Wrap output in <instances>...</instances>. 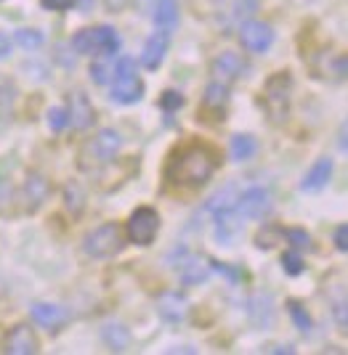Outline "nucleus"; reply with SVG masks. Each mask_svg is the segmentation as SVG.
Wrapping results in <instances>:
<instances>
[{"label": "nucleus", "mask_w": 348, "mask_h": 355, "mask_svg": "<svg viewBox=\"0 0 348 355\" xmlns=\"http://www.w3.org/2000/svg\"><path fill=\"white\" fill-rule=\"evenodd\" d=\"M215 154L208 146H186L181 154H176L167 164V180L181 189H199L205 186L215 173Z\"/></svg>", "instance_id": "1"}, {"label": "nucleus", "mask_w": 348, "mask_h": 355, "mask_svg": "<svg viewBox=\"0 0 348 355\" xmlns=\"http://www.w3.org/2000/svg\"><path fill=\"white\" fill-rule=\"evenodd\" d=\"M120 146H122V138L117 130H112V128L99 130V133L91 135L83 144V148H80V167L83 170H99V167H104V164H109L120 154Z\"/></svg>", "instance_id": "2"}, {"label": "nucleus", "mask_w": 348, "mask_h": 355, "mask_svg": "<svg viewBox=\"0 0 348 355\" xmlns=\"http://www.w3.org/2000/svg\"><path fill=\"white\" fill-rule=\"evenodd\" d=\"M72 51L83 56H112L120 51V35L112 27H85L69 40Z\"/></svg>", "instance_id": "3"}, {"label": "nucleus", "mask_w": 348, "mask_h": 355, "mask_svg": "<svg viewBox=\"0 0 348 355\" xmlns=\"http://www.w3.org/2000/svg\"><path fill=\"white\" fill-rule=\"evenodd\" d=\"M144 80L138 77L136 59L122 56L115 67V83H112V101L115 104H136L144 98Z\"/></svg>", "instance_id": "4"}, {"label": "nucleus", "mask_w": 348, "mask_h": 355, "mask_svg": "<svg viewBox=\"0 0 348 355\" xmlns=\"http://www.w3.org/2000/svg\"><path fill=\"white\" fill-rule=\"evenodd\" d=\"M122 241L125 239H122V228L117 223H101L83 236V250L93 260H106L122 250Z\"/></svg>", "instance_id": "5"}, {"label": "nucleus", "mask_w": 348, "mask_h": 355, "mask_svg": "<svg viewBox=\"0 0 348 355\" xmlns=\"http://www.w3.org/2000/svg\"><path fill=\"white\" fill-rule=\"evenodd\" d=\"M290 90H292V77L290 72H276L266 80L263 85V106L272 122H285L290 112Z\"/></svg>", "instance_id": "6"}, {"label": "nucleus", "mask_w": 348, "mask_h": 355, "mask_svg": "<svg viewBox=\"0 0 348 355\" xmlns=\"http://www.w3.org/2000/svg\"><path fill=\"white\" fill-rule=\"evenodd\" d=\"M157 231H160V215H157V209L151 207L133 209V215L128 218V225H125L128 241L138 244V247H149L151 241L157 239Z\"/></svg>", "instance_id": "7"}, {"label": "nucleus", "mask_w": 348, "mask_h": 355, "mask_svg": "<svg viewBox=\"0 0 348 355\" xmlns=\"http://www.w3.org/2000/svg\"><path fill=\"white\" fill-rule=\"evenodd\" d=\"M234 209L242 220H263L272 209V193L263 186H250L245 193H237Z\"/></svg>", "instance_id": "8"}, {"label": "nucleus", "mask_w": 348, "mask_h": 355, "mask_svg": "<svg viewBox=\"0 0 348 355\" xmlns=\"http://www.w3.org/2000/svg\"><path fill=\"white\" fill-rule=\"evenodd\" d=\"M240 43L245 45V51L253 53H266L274 43V30L266 21H256V19H245L240 24Z\"/></svg>", "instance_id": "9"}, {"label": "nucleus", "mask_w": 348, "mask_h": 355, "mask_svg": "<svg viewBox=\"0 0 348 355\" xmlns=\"http://www.w3.org/2000/svg\"><path fill=\"white\" fill-rule=\"evenodd\" d=\"M181 252V260L179 263H170V266L179 270V279L186 286H197V284H205L210 279V263H205L202 257L192 254L186 247H179Z\"/></svg>", "instance_id": "10"}, {"label": "nucleus", "mask_w": 348, "mask_h": 355, "mask_svg": "<svg viewBox=\"0 0 348 355\" xmlns=\"http://www.w3.org/2000/svg\"><path fill=\"white\" fill-rule=\"evenodd\" d=\"M189 297L181 292H163L157 297V315L167 324H183L189 318Z\"/></svg>", "instance_id": "11"}, {"label": "nucleus", "mask_w": 348, "mask_h": 355, "mask_svg": "<svg viewBox=\"0 0 348 355\" xmlns=\"http://www.w3.org/2000/svg\"><path fill=\"white\" fill-rule=\"evenodd\" d=\"M240 228H242V218L237 215L234 207L213 212V234H215V241H218V244H234Z\"/></svg>", "instance_id": "12"}, {"label": "nucleus", "mask_w": 348, "mask_h": 355, "mask_svg": "<svg viewBox=\"0 0 348 355\" xmlns=\"http://www.w3.org/2000/svg\"><path fill=\"white\" fill-rule=\"evenodd\" d=\"M40 350V342L35 337V331H32L30 326L19 324L16 329L8 331V337H6V353L11 355H35Z\"/></svg>", "instance_id": "13"}, {"label": "nucleus", "mask_w": 348, "mask_h": 355, "mask_svg": "<svg viewBox=\"0 0 348 355\" xmlns=\"http://www.w3.org/2000/svg\"><path fill=\"white\" fill-rule=\"evenodd\" d=\"M167 32L163 30H154L147 37V43H144V51H141V67L144 69H160V64L165 61V53H167Z\"/></svg>", "instance_id": "14"}, {"label": "nucleus", "mask_w": 348, "mask_h": 355, "mask_svg": "<svg viewBox=\"0 0 348 355\" xmlns=\"http://www.w3.org/2000/svg\"><path fill=\"white\" fill-rule=\"evenodd\" d=\"M67 114H69V125H72L75 130L91 128L93 119H96V112H93L91 101H88V96H85L83 90H75V93L69 96V109H67Z\"/></svg>", "instance_id": "15"}, {"label": "nucleus", "mask_w": 348, "mask_h": 355, "mask_svg": "<svg viewBox=\"0 0 348 355\" xmlns=\"http://www.w3.org/2000/svg\"><path fill=\"white\" fill-rule=\"evenodd\" d=\"M245 69H247V67H245L242 56L234 53V51H224L221 56L213 59V74H215V80H221V83H231V80L242 77Z\"/></svg>", "instance_id": "16"}, {"label": "nucleus", "mask_w": 348, "mask_h": 355, "mask_svg": "<svg viewBox=\"0 0 348 355\" xmlns=\"http://www.w3.org/2000/svg\"><path fill=\"white\" fill-rule=\"evenodd\" d=\"M247 318L258 329H269L274 324V300L272 295H253L247 300Z\"/></svg>", "instance_id": "17"}, {"label": "nucleus", "mask_w": 348, "mask_h": 355, "mask_svg": "<svg viewBox=\"0 0 348 355\" xmlns=\"http://www.w3.org/2000/svg\"><path fill=\"white\" fill-rule=\"evenodd\" d=\"M333 159L330 157H319L317 162L311 164V170L306 173V178L301 180V189L303 191H322L327 183H330V178H333Z\"/></svg>", "instance_id": "18"}, {"label": "nucleus", "mask_w": 348, "mask_h": 355, "mask_svg": "<svg viewBox=\"0 0 348 355\" xmlns=\"http://www.w3.org/2000/svg\"><path fill=\"white\" fill-rule=\"evenodd\" d=\"M48 193H51V186H48L46 178L40 175V173H30L27 180H24V189H22V199H24L27 209L35 212L48 199Z\"/></svg>", "instance_id": "19"}, {"label": "nucleus", "mask_w": 348, "mask_h": 355, "mask_svg": "<svg viewBox=\"0 0 348 355\" xmlns=\"http://www.w3.org/2000/svg\"><path fill=\"white\" fill-rule=\"evenodd\" d=\"M149 16L157 30L170 35V32L176 30V24H179V0H160L157 6L149 8Z\"/></svg>", "instance_id": "20"}, {"label": "nucleus", "mask_w": 348, "mask_h": 355, "mask_svg": "<svg viewBox=\"0 0 348 355\" xmlns=\"http://www.w3.org/2000/svg\"><path fill=\"white\" fill-rule=\"evenodd\" d=\"M32 321L43 329H59L64 321H67V311L61 305H53V302H35L30 308Z\"/></svg>", "instance_id": "21"}, {"label": "nucleus", "mask_w": 348, "mask_h": 355, "mask_svg": "<svg viewBox=\"0 0 348 355\" xmlns=\"http://www.w3.org/2000/svg\"><path fill=\"white\" fill-rule=\"evenodd\" d=\"M229 151H231V159H234V162H247V159L256 157L258 141L250 133H237V135H231Z\"/></svg>", "instance_id": "22"}, {"label": "nucleus", "mask_w": 348, "mask_h": 355, "mask_svg": "<svg viewBox=\"0 0 348 355\" xmlns=\"http://www.w3.org/2000/svg\"><path fill=\"white\" fill-rule=\"evenodd\" d=\"M101 340H104V345L112 353H122V350H128V345H131V331L122 324H106L104 329H101Z\"/></svg>", "instance_id": "23"}, {"label": "nucleus", "mask_w": 348, "mask_h": 355, "mask_svg": "<svg viewBox=\"0 0 348 355\" xmlns=\"http://www.w3.org/2000/svg\"><path fill=\"white\" fill-rule=\"evenodd\" d=\"M229 101V85L221 83V80H213L210 85L202 93V106L205 109H213V112H224Z\"/></svg>", "instance_id": "24"}, {"label": "nucleus", "mask_w": 348, "mask_h": 355, "mask_svg": "<svg viewBox=\"0 0 348 355\" xmlns=\"http://www.w3.org/2000/svg\"><path fill=\"white\" fill-rule=\"evenodd\" d=\"M234 202H237V183H226L224 189H218V191H215L210 199H208L205 209H208V212L213 215V212H218V209L234 207Z\"/></svg>", "instance_id": "25"}, {"label": "nucleus", "mask_w": 348, "mask_h": 355, "mask_svg": "<svg viewBox=\"0 0 348 355\" xmlns=\"http://www.w3.org/2000/svg\"><path fill=\"white\" fill-rule=\"evenodd\" d=\"M14 43L19 48H24V51H38L40 45L46 43V35L40 30H30V27H24V30H16L14 32Z\"/></svg>", "instance_id": "26"}, {"label": "nucleus", "mask_w": 348, "mask_h": 355, "mask_svg": "<svg viewBox=\"0 0 348 355\" xmlns=\"http://www.w3.org/2000/svg\"><path fill=\"white\" fill-rule=\"evenodd\" d=\"M64 205H67L69 212H75V215L83 212V207H85V193H83V189L77 183H67L64 186Z\"/></svg>", "instance_id": "27"}, {"label": "nucleus", "mask_w": 348, "mask_h": 355, "mask_svg": "<svg viewBox=\"0 0 348 355\" xmlns=\"http://www.w3.org/2000/svg\"><path fill=\"white\" fill-rule=\"evenodd\" d=\"M288 313H290V318H292V324H295L298 331H311V315H308V311L303 308L298 300H290Z\"/></svg>", "instance_id": "28"}, {"label": "nucleus", "mask_w": 348, "mask_h": 355, "mask_svg": "<svg viewBox=\"0 0 348 355\" xmlns=\"http://www.w3.org/2000/svg\"><path fill=\"white\" fill-rule=\"evenodd\" d=\"M48 128H51L53 133H61L64 128H69V114H67V109H64V106H53V109H48Z\"/></svg>", "instance_id": "29"}, {"label": "nucleus", "mask_w": 348, "mask_h": 355, "mask_svg": "<svg viewBox=\"0 0 348 355\" xmlns=\"http://www.w3.org/2000/svg\"><path fill=\"white\" fill-rule=\"evenodd\" d=\"M282 236L288 239L295 250H308L311 247V236L303 228H282Z\"/></svg>", "instance_id": "30"}, {"label": "nucleus", "mask_w": 348, "mask_h": 355, "mask_svg": "<svg viewBox=\"0 0 348 355\" xmlns=\"http://www.w3.org/2000/svg\"><path fill=\"white\" fill-rule=\"evenodd\" d=\"M303 257L298 252H285L282 254V270L288 273V276H301L303 273Z\"/></svg>", "instance_id": "31"}, {"label": "nucleus", "mask_w": 348, "mask_h": 355, "mask_svg": "<svg viewBox=\"0 0 348 355\" xmlns=\"http://www.w3.org/2000/svg\"><path fill=\"white\" fill-rule=\"evenodd\" d=\"M160 106H163L165 112H176V109H181L183 106V96L179 93V90H165L163 98H160Z\"/></svg>", "instance_id": "32"}, {"label": "nucleus", "mask_w": 348, "mask_h": 355, "mask_svg": "<svg viewBox=\"0 0 348 355\" xmlns=\"http://www.w3.org/2000/svg\"><path fill=\"white\" fill-rule=\"evenodd\" d=\"M208 263H210V270H218V273H221V276H226L231 284H237L240 279H242V273H240L237 268L226 266V263H218V260H208Z\"/></svg>", "instance_id": "33"}, {"label": "nucleus", "mask_w": 348, "mask_h": 355, "mask_svg": "<svg viewBox=\"0 0 348 355\" xmlns=\"http://www.w3.org/2000/svg\"><path fill=\"white\" fill-rule=\"evenodd\" d=\"M279 234H282V228H269V231H260V234L256 236V244L260 247V250H272L274 244H276V241H274V236H279Z\"/></svg>", "instance_id": "34"}, {"label": "nucleus", "mask_w": 348, "mask_h": 355, "mask_svg": "<svg viewBox=\"0 0 348 355\" xmlns=\"http://www.w3.org/2000/svg\"><path fill=\"white\" fill-rule=\"evenodd\" d=\"M258 6H260V0H234V8H237V14L240 16L256 14Z\"/></svg>", "instance_id": "35"}, {"label": "nucleus", "mask_w": 348, "mask_h": 355, "mask_svg": "<svg viewBox=\"0 0 348 355\" xmlns=\"http://www.w3.org/2000/svg\"><path fill=\"white\" fill-rule=\"evenodd\" d=\"M91 80L96 85H104L106 80H109V69H106L104 64H91Z\"/></svg>", "instance_id": "36"}, {"label": "nucleus", "mask_w": 348, "mask_h": 355, "mask_svg": "<svg viewBox=\"0 0 348 355\" xmlns=\"http://www.w3.org/2000/svg\"><path fill=\"white\" fill-rule=\"evenodd\" d=\"M333 315H335V324H338V329L340 331H346L348 329V318H346V302H338L333 308Z\"/></svg>", "instance_id": "37"}, {"label": "nucleus", "mask_w": 348, "mask_h": 355, "mask_svg": "<svg viewBox=\"0 0 348 355\" xmlns=\"http://www.w3.org/2000/svg\"><path fill=\"white\" fill-rule=\"evenodd\" d=\"M72 3L75 0H40V6L48 11H67V8H72Z\"/></svg>", "instance_id": "38"}, {"label": "nucleus", "mask_w": 348, "mask_h": 355, "mask_svg": "<svg viewBox=\"0 0 348 355\" xmlns=\"http://www.w3.org/2000/svg\"><path fill=\"white\" fill-rule=\"evenodd\" d=\"M346 234H348V228H346V225H338V228H335V247H338V250H340V252H346V250H348Z\"/></svg>", "instance_id": "39"}, {"label": "nucleus", "mask_w": 348, "mask_h": 355, "mask_svg": "<svg viewBox=\"0 0 348 355\" xmlns=\"http://www.w3.org/2000/svg\"><path fill=\"white\" fill-rule=\"evenodd\" d=\"M8 53H11V37L0 32V59H6Z\"/></svg>", "instance_id": "40"}, {"label": "nucleus", "mask_w": 348, "mask_h": 355, "mask_svg": "<svg viewBox=\"0 0 348 355\" xmlns=\"http://www.w3.org/2000/svg\"><path fill=\"white\" fill-rule=\"evenodd\" d=\"M106 11H112V14H117V11H122L125 6H128V0H104Z\"/></svg>", "instance_id": "41"}, {"label": "nucleus", "mask_w": 348, "mask_h": 355, "mask_svg": "<svg viewBox=\"0 0 348 355\" xmlns=\"http://www.w3.org/2000/svg\"><path fill=\"white\" fill-rule=\"evenodd\" d=\"M266 353H295V347L292 345H274V347H266Z\"/></svg>", "instance_id": "42"}, {"label": "nucleus", "mask_w": 348, "mask_h": 355, "mask_svg": "<svg viewBox=\"0 0 348 355\" xmlns=\"http://www.w3.org/2000/svg\"><path fill=\"white\" fill-rule=\"evenodd\" d=\"M77 6H80V11H91L93 8V0H75Z\"/></svg>", "instance_id": "43"}, {"label": "nucleus", "mask_w": 348, "mask_h": 355, "mask_svg": "<svg viewBox=\"0 0 348 355\" xmlns=\"http://www.w3.org/2000/svg\"><path fill=\"white\" fill-rule=\"evenodd\" d=\"M340 148H346V128H340Z\"/></svg>", "instance_id": "44"}, {"label": "nucleus", "mask_w": 348, "mask_h": 355, "mask_svg": "<svg viewBox=\"0 0 348 355\" xmlns=\"http://www.w3.org/2000/svg\"><path fill=\"white\" fill-rule=\"evenodd\" d=\"M144 3H147V11H149L151 6H157V3H160V0H144Z\"/></svg>", "instance_id": "45"}]
</instances>
